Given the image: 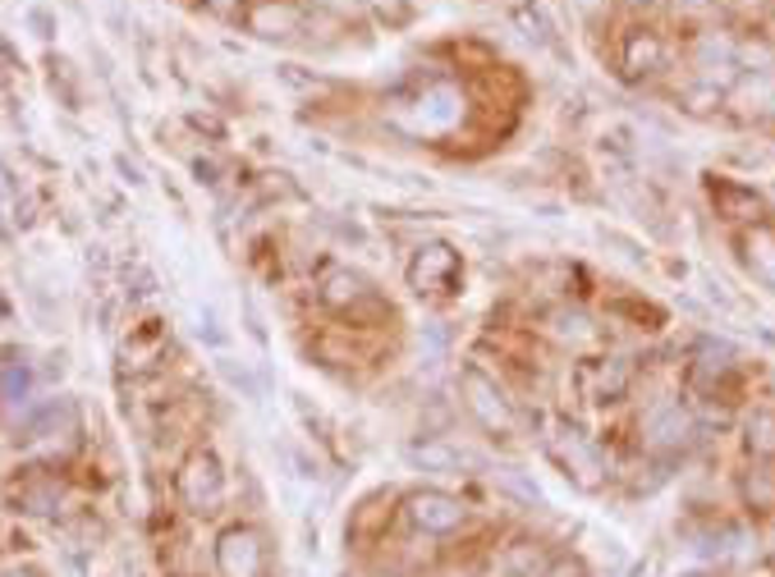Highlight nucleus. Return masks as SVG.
<instances>
[{"label": "nucleus", "mask_w": 775, "mask_h": 577, "mask_svg": "<svg viewBox=\"0 0 775 577\" xmlns=\"http://www.w3.org/2000/svg\"><path fill=\"white\" fill-rule=\"evenodd\" d=\"M463 399H469L473 417L482 421L487 431L514 436V408H510V399L500 395V385H496V380H487V376H482L478 367H469V371H463Z\"/></svg>", "instance_id": "1"}, {"label": "nucleus", "mask_w": 775, "mask_h": 577, "mask_svg": "<svg viewBox=\"0 0 775 577\" xmlns=\"http://www.w3.org/2000/svg\"><path fill=\"white\" fill-rule=\"evenodd\" d=\"M666 64V47L661 37H656L651 28H625V37H619V69L629 73V79H647V73H656Z\"/></svg>", "instance_id": "2"}, {"label": "nucleus", "mask_w": 775, "mask_h": 577, "mask_svg": "<svg viewBox=\"0 0 775 577\" xmlns=\"http://www.w3.org/2000/svg\"><path fill=\"white\" fill-rule=\"evenodd\" d=\"M216 564L225 577H257L262 573V546H257V531L248 527H229L220 541H216Z\"/></svg>", "instance_id": "3"}, {"label": "nucleus", "mask_w": 775, "mask_h": 577, "mask_svg": "<svg viewBox=\"0 0 775 577\" xmlns=\"http://www.w3.org/2000/svg\"><path fill=\"white\" fill-rule=\"evenodd\" d=\"M642 431H647V445H651V449L675 454V449L688 445L693 421H688V412H684L679 404H656V408L647 412V421H642Z\"/></svg>", "instance_id": "4"}, {"label": "nucleus", "mask_w": 775, "mask_h": 577, "mask_svg": "<svg viewBox=\"0 0 775 577\" xmlns=\"http://www.w3.org/2000/svg\"><path fill=\"white\" fill-rule=\"evenodd\" d=\"M179 490H184L188 505H212V499H220V490H225L220 464H216L212 454L188 458V468H184V477H179Z\"/></svg>", "instance_id": "5"}, {"label": "nucleus", "mask_w": 775, "mask_h": 577, "mask_svg": "<svg viewBox=\"0 0 775 577\" xmlns=\"http://www.w3.org/2000/svg\"><path fill=\"white\" fill-rule=\"evenodd\" d=\"M409 514L422 531H454L463 523V505L441 490H428V495H413L409 499Z\"/></svg>", "instance_id": "6"}, {"label": "nucleus", "mask_w": 775, "mask_h": 577, "mask_svg": "<svg viewBox=\"0 0 775 577\" xmlns=\"http://www.w3.org/2000/svg\"><path fill=\"white\" fill-rule=\"evenodd\" d=\"M551 445H556V454H560V464L569 468V477H578L583 486H597L601 458L592 454V445L583 440V431H569V427H560V436H556Z\"/></svg>", "instance_id": "7"}, {"label": "nucleus", "mask_w": 775, "mask_h": 577, "mask_svg": "<svg viewBox=\"0 0 775 577\" xmlns=\"http://www.w3.org/2000/svg\"><path fill=\"white\" fill-rule=\"evenodd\" d=\"M303 23V14L294 6H281V0H262V6L248 14V28L257 37H294Z\"/></svg>", "instance_id": "8"}, {"label": "nucleus", "mask_w": 775, "mask_h": 577, "mask_svg": "<svg viewBox=\"0 0 775 577\" xmlns=\"http://www.w3.org/2000/svg\"><path fill=\"white\" fill-rule=\"evenodd\" d=\"M409 464L422 468V472H459L463 464H469V454L454 449V445H441V440H428V445L409 449Z\"/></svg>", "instance_id": "9"}, {"label": "nucleus", "mask_w": 775, "mask_h": 577, "mask_svg": "<svg viewBox=\"0 0 775 577\" xmlns=\"http://www.w3.org/2000/svg\"><path fill=\"white\" fill-rule=\"evenodd\" d=\"M510 19H514V23L528 32V42H537V47H551V51L560 47V42H556V23H551V14H547V10L537 6V0H519Z\"/></svg>", "instance_id": "10"}, {"label": "nucleus", "mask_w": 775, "mask_h": 577, "mask_svg": "<svg viewBox=\"0 0 775 577\" xmlns=\"http://www.w3.org/2000/svg\"><path fill=\"white\" fill-rule=\"evenodd\" d=\"M629 380H634V367L625 358L597 362V390H592V399H619V395L629 390Z\"/></svg>", "instance_id": "11"}, {"label": "nucleus", "mask_w": 775, "mask_h": 577, "mask_svg": "<svg viewBox=\"0 0 775 577\" xmlns=\"http://www.w3.org/2000/svg\"><path fill=\"white\" fill-rule=\"evenodd\" d=\"M454 271V252L450 248H422V257L413 261V285H432L441 276Z\"/></svg>", "instance_id": "12"}, {"label": "nucleus", "mask_w": 775, "mask_h": 577, "mask_svg": "<svg viewBox=\"0 0 775 577\" xmlns=\"http://www.w3.org/2000/svg\"><path fill=\"white\" fill-rule=\"evenodd\" d=\"M556 339H565V344H588V339H592L588 312H578V307H560V312H556Z\"/></svg>", "instance_id": "13"}, {"label": "nucleus", "mask_w": 775, "mask_h": 577, "mask_svg": "<svg viewBox=\"0 0 775 577\" xmlns=\"http://www.w3.org/2000/svg\"><path fill=\"white\" fill-rule=\"evenodd\" d=\"M506 568H510L514 577H537L541 568H547V555H541L537 546H519V550L506 559Z\"/></svg>", "instance_id": "14"}, {"label": "nucleus", "mask_w": 775, "mask_h": 577, "mask_svg": "<svg viewBox=\"0 0 775 577\" xmlns=\"http://www.w3.org/2000/svg\"><path fill=\"white\" fill-rule=\"evenodd\" d=\"M753 271L766 280V285H775V239H753Z\"/></svg>", "instance_id": "15"}, {"label": "nucleus", "mask_w": 775, "mask_h": 577, "mask_svg": "<svg viewBox=\"0 0 775 577\" xmlns=\"http://www.w3.org/2000/svg\"><path fill=\"white\" fill-rule=\"evenodd\" d=\"M753 436V449H775V417L771 412H762V417H753V427H748Z\"/></svg>", "instance_id": "16"}, {"label": "nucleus", "mask_w": 775, "mask_h": 577, "mask_svg": "<svg viewBox=\"0 0 775 577\" xmlns=\"http://www.w3.org/2000/svg\"><path fill=\"white\" fill-rule=\"evenodd\" d=\"M359 289H363V280L349 276V271H340V276L326 280V298H331V302H340V298H349V294H359Z\"/></svg>", "instance_id": "17"}, {"label": "nucleus", "mask_w": 775, "mask_h": 577, "mask_svg": "<svg viewBox=\"0 0 775 577\" xmlns=\"http://www.w3.org/2000/svg\"><path fill=\"white\" fill-rule=\"evenodd\" d=\"M220 371H225L229 380H235V385H239V390H248V395H257V380H253L248 371H239V367H235V362H229V358H220Z\"/></svg>", "instance_id": "18"}, {"label": "nucleus", "mask_w": 775, "mask_h": 577, "mask_svg": "<svg viewBox=\"0 0 775 577\" xmlns=\"http://www.w3.org/2000/svg\"><path fill=\"white\" fill-rule=\"evenodd\" d=\"M712 6H716V0H679V10H684V14H707Z\"/></svg>", "instance_id": "19"}, {"label": "nucleus", "mask_w": 775, "mask_h": 577, "mask_svg": "<svg viewBox=\"0 0 775 577\" xmlns=\"http://www.w3.org/2000/svg\"><path fill=\"white\" fill-rule=\"evenodd\" d=\"M601 6H606V0H578V10H573V14H583V19H597V14H601Z\"/></svg>", "instance_id": "20"}, {"label": "nucleus", "mask_w": 775, "mask_h": 577, "mask_svg": "<svg viewBox=\"0 0 775 577\" xmlns=\"http://www.w3.org/2000/svg\"><path fill=\"white\" fill-rule=\"evenodd\" d=\"M326 10H340V14H349V10H359V0H322Z\"/></svg>", "instance_id": "21"}, {"label": "nucleus", "mask_w": 775, "mask_h": 577, "mask_svg": "<svg viewBox=\"0 0 775 577\" xmlns=\"http://www.w3.org/2000/svg\"><path fill=\"white\" fill-rule=\"evenodd\" d=\"M547 577H583V568H578V564H560V568H551Z\"/></svg>", "instance_id": "22"}, {"label": "nucleus", "mask_w": 775, "mask_h": 577, "mask_svg": "<svg viewBox=\"0 0 775 577\" xmlns=\"http://www.w3.org/2000/svg\"><path fill=\"white\" fill-rule=\"evenodd\" d=\"M367 6H376V10H385V14H395V10H400V0H367Z\"/></svg>", "instance_id": "23"}, {"label": "nucleus", "mask_w": 775, "mask_h": 577, "mask_svg": "<svg viewBox=\"0 0 775 577\" xmlns=\"http://www.w3.org/2000/svg\"><path fill=\"white\" fill-rule=\"evenodd\" d=\"M629 6H634V10H651V6H656V0H629Z\"/></svg>", "instance_id": "24"}, {"label": "nucleus", "mask_w": 775, "mask_h": 577, "mask_svg": "<svg viewBox=\"0 0 775 577\" xmlns=\"http://www.w3.org/2000/svg\"><path fill=\"white\" fill-rule=\"evenodd\" d=\"M212 6H216V10H229V6H235V0H212Z\"/></svg>", "instance_id": "25"}, {"label": "nucleus", "mask_w": 775, "mask_h": 577, "mask_svg": "<svg viewBox=\"0 0 775 577\" xmlns=\"http://www.w3.org/2000/svg\"><path fill=\"white\" fill-rule=\"evenodd\" d=\"M565 6H569V10H578V0H565Z\"/></svg>", "instance_id": "26"}, {"label": "nucleus", "mask_w": 775, "mask_h": 577, "mask_svg": "<svg viewBox=\"0 0 775 577\" xmlns=\"http://www.w3.org/2000/svg\"><path fill=\"white\" fill-rule=\"evenodd\" d=\"M10 577H32V573H10Z\"/></svg>", "instance_id": "27"}, {"label": "nucleus", "mask_w": 775, "mask_h": 577, "mask_svg": "<svg viewBox=\"0 0 775 577\" xmlns=\"http://www.w3.org/2000/svg\"><path fill=\"white\" fill-rule=\"evenodd\" d=\"M514 6H519V0H514Z\"/></svg>", "instance_id": "28"}]
</instances>
